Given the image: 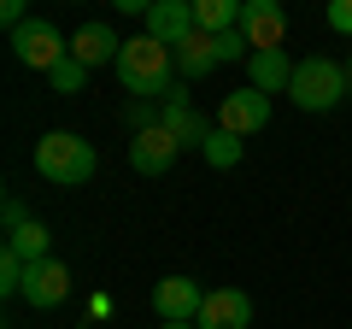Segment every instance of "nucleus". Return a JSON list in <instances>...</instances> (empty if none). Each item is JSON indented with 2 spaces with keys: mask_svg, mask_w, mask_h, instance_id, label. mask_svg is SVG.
Masks as SVG:
<instances>
[{
  "mask_svg": "<svg viewBox=\"0 0 352 329\" xmlns=\"http://www.w3.org/2000/svg\"><path fill=\"white\" fill-rule=\"evenodd\" d=\"M112 71H118V83H124L129 100H159V106L176 100V53L159 47L153 36H129Z\"/></svg>",
  "mask_w": 352,
  "mask_h": 329,
  "instance_id": "f257e3e1",
  "label": "nucleus"
},
{
  "mask_svg": "<svg viewBox=\"0 0 352 329\" xmlns=\"http://www.w3.org/2000/svg\"><path fill=\"white\" fill-rule=\"evenodd\" d=\"M94 171H100V153L71 129H53L36 141V177H47L53 189H82Z\"/></svg>",
  "mask_w": 352,
  "mask_h": 329,
  "instance_id": "f03ea898",
  "label": "nucleus"
},
{
  "mask_svg": "<svg viewBox=\"0 0 352 329\" xmlns=\"http://www.w3.org/2000/svg\"><path fill=\"white\" fill-rule=\"evenodd\" d=\"M288 94H294V106H300V112H329V106H340V100L352 94L346 65H335V59H323V53H311V59L294 65Z\"/></svg>",
  "mask_w": 352,
  "mask_h": 329,
  "instance_id": "7ed1b4c3",
  "label": "nucleus"
},
{
  "mask_svg": "<svg viewBox=\"0 0 352 329\" xmlns=\"http://www.w3.org/2000/svg\"><path fill=\"white\" fill-rule=\"evenodd\" d=\"M217 129H229V136H264L270 129V94H258V89H235V94H223V106H217Z\"/></svg>",
  "mask_w": 352,
  "mask_h": 329,
  "instance_id": "20e7f679",
  "label": "nucleus"
},
{
  "mask_svg": "<svg viewBox=\"0 0 352 329\" xmlns=\"http://www.w3.org/2000/svg\"><path fill=\"white\" fill-rule=\"evenodd\" d=\"M12 53H18V65H30V71H53V65L71 53V41H59V30H53L47 18H30L24 30H12Z\"/></svg>",
  "mask_w": 352,
  "mask_h": 329,
  "instance_id": "39448f33",
  "label": "nucleus"
},
{
  "mask_svg": "<svg viewBox=\"0 0 352 329\" xmlns=\"http://www.w3.org/2000/svg\"><path fill=\"white\" fill-rule=\"evenodd\" d=\"M141 24H147L141 36H153L159 47H170V53L182 47V41H188L194 30H200V24H194V0H153Z\"/></svg>",
  "mask_w": 352,
  "mask_h": 329,
  "instance_id": "423d86ee",
  "label": "nucleus"
},
{
  "mask_svg": "<svg viewBox=\"0 0 352 329\" xmlns=\"http://www.w3.org/2000/svg\"><path fill=\"white\" fill-rule=\"evenodd\" d=\"M206 306V288L194 277H164L159 288H153V312H159V323H194Z\"/></svg>",
  "mask_w": 352,
  "mask_h": 329,
  "instance_id": "0eeeda50",
  "label": "nucleus"
},
{
  "mask_svg": "<svg viewBox=\"0 0 352 329\" xmlns=\"http://www.w3.org/2000/svg\"><path fill=\"white\" fill-rule=\"evenodd\" d=\"M241 36H247L252 53L282 47V36H288V12H282L276 0H247V6H241Z\"/></svg>",
  "mask_w": 352,
  "mask_h": 329,
  "instance_id": "6e6552de",
  "label": "nucleus"
},
{
  "mask_svg": "<svg viewBox=\"0 0 352 329\" xmlns=\"http://www.w3.org/2000/svg\"><path fill=\"white\" fill-rule=\"evenodd\" d=\"M65 294H71V270H65L59 259H36V265H24V300L36 306V312L65 306Z\"/></svg>",
  "mask_w": 352,
  "mask_h": 329,
  "instance_id": "1a4fd4ad",
  "label": "nucleus"
},
{
  "mask_svg": "<svg viewBox=\"0 0 352 329\" xmlns=\"http://www.w3.org/2000/svg\"><path fill=\"white\" fill-rule=\"evenodd\" d=\"M176 153H182V147H176V136H170V129H141V136H129V164H135V171H141V177H164V171H170V164H176Z\"/></svg>",
  "mask_w": 352,
  "mask_h": 329,
  "instance_id": "9d476101",
  "label": "nucleus"
},
{
  "mask_svg": "<svg viewBox=\"0 0 352 329\" xmlns=\"http://www.w3.org/2000/svg\"><path fill=\"white\" fill-rule=\"evenodd\" d=\"M194 323H200V329H247L252 323V300L241 288H212Z\"/></svg>",
  "mask_w": 352,
  "mask_h": 329,
  "instance_id": "9b49d317",
  "label": "nucleus"
},
{
  "mask_svg": "<svg viewBox=\"0 0 352 329\" xmlns=\"http://www.w3.org/2000/svg\"><path fill=\"white\" fill-rule=\"evenodd\" d=\"M118 53H124V41H118L112 24H82L71 36V59L88 65V71H100V65H118Z\"/></svg>",
  "mask_w": 352,
  "mask_h": 329,
  "instance_id": "f8f14e48",
  "label": "nucleus"
},
{
  "mask_svg": "<svg viewBox=\"0 0 352 329\" xmlns=\"http://www.w3.org/2000/svg\"><path fill=\"white\" fill-rule=\"evenodd\" d=\"M288 83H294V65H288V53H282V47L252 53V59H247V89H258V94H288Z\"/></svg>",
  "mask_w": 352,
  "mask_h": 329,
  "instance_id": "ddd939ff",
  "label": "nucleus"
},
{
  "mask_svg": "<svg viewBox=\"0 0 352 329\" xmlns=\"http://www.w3.org/2000/svg\"><path fill=\"white\" fill-rule=\"evenodd\" d=\"M164 129L176 136V147H206V141H212V124L188 106V94H176V100L164 106Z\"/></svg>",
  "mask_w": 352,
  "mask_h": 329,
  "instance_id": "4468645a",
  "label": "nucleus"
},
{
  "mask_svg": "<svg viewBox=\"0 0 352 329\" xmlns=\"http://www.w3.org/2000/svg\"><path fill=\"white\" fill-rule=\"evenodd\" d=\"M217 36H200V30H194L188 41H182V47H176V76H182V83H194V76H206V71H217Z\"/></svg>",
  "mask_w": 352,
  "mask_h": 329,
  "instance_id": "2eb2a0df",
  "label": "nucleus"
},
{
  "mask_svg": "<svg viewBox=\"0 0 352 329\" xmlns=\"http://www.w3.org/2000/svg\"><path fill=\"white\" fill-rule=\"evenodd\" d=\"M241 6H247V0H194L200 36H229V30H241Z\"/></svg>",
  "mask_w": 352,
  "mask_h": 329,
  "instance_id": "dca6fc26",
  "label": "nucleus"
},
{
  "mask_svg": "<svg viewBox=\"0 0 352 329\" xmlns=\"http://www.w3.org/2000/svg\"><path fill=\"white\" fill-rule=\"evenodd\" d=\"M6 247H12L24 265H36V259H53V253H47V224H41V217H30L18 235H6Z\"/></svg>",
  "mask_w": 352,
  "mask_h": 329,
  "instance_id": "f3484780",
  "label": "nucleus"
},
{
  "mask_svg": "<svg viewBox=\"0 0 352 329\" xmlns=\"http://www.w3.org/2000/svg\"><path fill=\"white\" fill-rule=\"evenodd\" d=\"M206 164H212V171H229V164H241V153H247V141L241 136H229V129H212V141H206Z\"/></svg>",
  "mask_w": 352,
  "mask_h": 329,
  "instance_id": "a211bd4d",
  "label": "nucleus"
},
{
  "mask_svg": "<svg viewBox=\"0 0 352 329\" xmlns=\"http://www.w3.org/2000/svg\"><path fill=\"white\" fill-rule=\"evenodd\" d=\"M47 83H53V89H59V94H76V89H82V83H88V65H76L71 53H65V59H59V65H53V71H47Z\"/></svg>",
  "mask_w": 352,
  "mask_h": 329,
  "instance_id": "6ab92c4d",
  "label": "nucleus"
},
{
  "mask_svg": "<svg viewBox=\"0 0 352 329\" xmlns=\"http://www.w3.org/2000/svg\"><path fill=\"white\" fill-rule=\"evenodd\" d=\"M0 294H6V300H24V259H18L12 247L0 253Z\"/></svg>",
  "mask_w": 352,
  "mask_h": 329,
  "instance_id": "aec40b11",
  "label": "nucleus"
},
{
  "mask_svg": "<svg viewBox=\"0 0 352 329\" xmlns=\"http://www.w3.org/2000/svg\"><path fill=\"white\" fill-rule=\"evenodd\" d=\"M217 59H252V47H247V36H241V30H229V36H217Z\"/></svg>",
  "mask_w": 352,
  "mask_h": 329,
  "instance_id": "412c9836",
  "label": "nucleus"
},
{
  "mask_svg": "<svg viewBox=\"0 0 352 329\" xmlns=\"http://www.w3.org/2000/svg\"><path fill=\"white\" fill-rule=\"evenodd\" d=\"M0 217H6V235H18V229L30 224V206L18 200V194H6V206H0Z\"/></svg>",
  "mask_w": 352,
  "mask_h": 329,
  "instance_id": "4be33fe9",
  "label": "nucleus"
},
{
  "mask_svg": "<svg viewBox=\"0 0 352 329\" xmlns=\"http://www.w3.org/2000/svg\"><path fill=\"white\" fill-rule=\"evenodd\" d=\"M329 30L352 36V0H335V6H329Z\"/></svg>",
  "mask_w": 352,
  "mask_h": 329,
  "instance_id": "5701e85b",
  "label": "nucleus"
},
{
  "mask_svg": "<svg viewBox=\"0 0 352 329\" xmlns=\"http://www.w3.org/2000/svg\"><path fill=\"white\" fill-rule=\"evenodd\" d=\"M159 329H200V323H159Z\"/></svg>",
  "mask_w": 352,
  "mask_h": 329,
  "instance_id": "b1692460",
  "label": "nucleus"
},
{
  "mask_svg": "<svg viewBox=\"0 0 352 329\" xmlns=\"http://www.w3.org/2000/svg\"><path fill=\"white\" fill-rule=\"evenodd\" d=\"M346 83H352V65H346Z\"/></svg>",
  "mask_w": 352,
  "mask_h": 329,
  "instance_id": "393cba45",
  "label": "nucleus"
}]
</instances>
